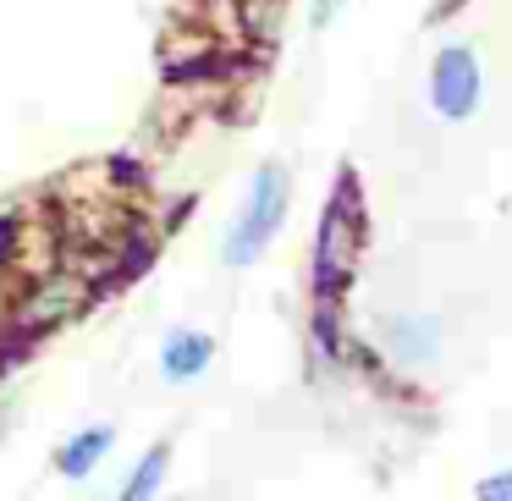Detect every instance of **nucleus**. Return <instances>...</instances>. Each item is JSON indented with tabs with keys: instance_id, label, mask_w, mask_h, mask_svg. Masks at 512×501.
Masks as SVG:
<instances>
[{
	"instance_id": "obj_1",
	"label": "nucleus",
	"mask_w": 512,
	"mask_h": 501,
	"mask_svg": "<svg viewBox=\"0 0 512 501\" xmlns=\"http://www.w3.org/2000/svg\"><path fill=\"white\" fill-rule=\"evenodd\" d=\"M287 210H292V177H287V166L265 160V166L254 171V182H248V193H243V210H237L232 226H226L221 259H226L232 270L254 265V259L270 248V237L281 232Z\"/></svg>"
},
{
	"instance_id": "obj_2",
	"label": "nucleus",
	"mask_w": 512,
	"mask_h": 501,
	"mask_svg": "<svg viewBox=\"0 0 512 501\" xmlns=\"http://www.w3.org/2000/svg\"><path fill=\"white\" fill-rule=\"evenodd\" d=\"M358 259H364V204H358L353 177H342V193L325 204L320 237H314V292L336 298L353 281Z\"/></svg>"
},
{
	"instance_id": "obj_3",
	"label": "nucleus",
	"mask_w": 512,
	"mask_h": 501,
	"mask_svg": "<svg viewBox=\"0 0 512 501\" xmlns=\"http://www.w3.org/2000/svg\"><path fill=\"white\" fill-rule=\"evenodd\" d=\"M485 100V67L474 45H441L430 61V105L446 122H468Z\"/></svg>"
},
{
	"instance_id": "obj_4",
	"label": "nucleus",
	"mask_w": 512,
	"mask_h": 501,
	"mask_svg": "<svg viewBox=\"0 0 512 501\" xmlns=\"http://www.w3.org/2000/svg\"><path fill=\"white\" fill-rule=\"evenodd\" d=\"M375 336H380V353L397 369H430L446 353V331L435 314H386Z\"/></svg>"
},
{
	"instance_id": "obj_5",
	"label": "nucleus",
	"mask_w": 512,
	"mask_h": 501,
	"mask_svg": "<svg viewBox=\"0 0 512 501\" xmlns=\"http://www.w3.org/2000/svg\"><path fill=\"white\" fill-rule=\"evenodd\" d=\"M210 358H215V342L204 331H171L166 342H160V375L188 386V380H199L204 369H210Z\"/></svg>"
},
{
	"instance_id": "obj_6",
	"label": "nucleus",
	"mask_w": 512,
	"mask_h": 501,
	"mask_svg": "<svg viewBox=\"0 0 512 501\" xmlns=\"http://www.w3.org/2000/svg\"><path fill=\"white\" fill-rule=\"evenodd\" d=\"M78 303H83V287L72 276H56V281H45V287L28 298L23 325H61L67 314H78Z\"/></svg>"
},
{
	"instance_id": "obj_7",
	"label": "nucleus",
	"mask_w": 512,
	"mask_h": 501,
	"mask_svg": "<svg viewBox=\"0 0 512 501\" xmlns=\"http://www.w3.org/2000/svg\"><path fill=\"white\" fill-rule=\"evenodd\" d=\"M111 441H116V435L105 430V424H100V430H83V435H72V441L61 446L56 468H61V474H67V479H83V474H89V468H100V457L111 452Z\"/></svg>"
},
{
	"instance_id": "obj_8",
	"label": "nucleus",
	"mask_w": 512,
	"mask_h": 501,
	"mask_svg": "<svg viewBox=\"0 0 512 501\" xmlns=\"http://www.w3.org/2000/svg\"><path fill=\"white\" fill-rule=\"evenodd\" d=\"M166 463H171V452H166V446H149V452H144V463H138L133 468V474H127V501H144V496H155V490H160V479H166Z\"/></svg>"
},
{
	"instance_id": "obj_9",
	"label": "nucleus",
	"mask_w": 512,
	"mask_h": 501,
	"mask_svg": "<svg viewBox=\"0 0 512 501\" xmlns=\"http://www.w3.org/2000/svg\"><path fill=\"white\" fill-rule=\"evenodd\" d=\"M479 501H512V468H496V474H485L474 485Z\"/></svg>"
},
{
	"instance_id": "obj_10",
	"label": "nucleus",
	"mask_w": 512,
	"mask_h": 501,
	"mask_svg": "<svg viewBox=\"0 0 512 501\" xmlns=\"http://www.w3.org/2000/svg\"><path fill=\"white\" fill-rule=\"evenodd\" d=\"M336 6H342V0H314V28H325L336 17Z\"/></svg>"
}]
</instances>
